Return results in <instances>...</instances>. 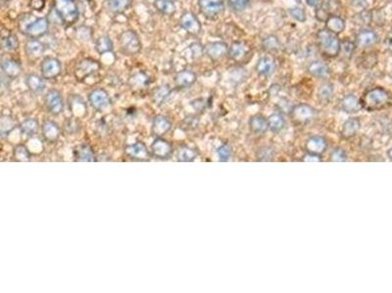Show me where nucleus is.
Wrapping results in <instances>:
<instances>
[{
    "instance_id": "obj_29",
    "label": "nucleus",
    "mask_w": 392,
    "mask_h": 293,
    "mask_svg": "<svg viewBox=\"0 0 392 293\" xmlns=\"http://www.w3.org/2000/svg\"><path fill=\"white\" fill-rule=\"evenodd\" d=\"M308 73L317 78H326L330 74V68L329 66L321 61L312 62L308 66Z\"/></svg>"
},
{
    "instance_id": "obj_36",
    "label": "nucleus",
    "mask_w": 392,
    "mask_h": 293,
    "mask_svg": "<svg viewBox=\"0 0 392 293\" xmlns=\"http://www.w3.org/2000/svg\"><path fill=\"white\" fill-rule=\"evenodd\" d=\"M20 128H21V131H22L23 134H25V135H27L29 137H32L38 131L39 122H38V120L36 118H33V117L27 118L21 123Z\"/></svg>"
},
{
    "instance_id": "obj_31",
    "label": "nucleus",
    "mask_w": 392,
    "mask_h": 293,
    "mask_svg": "<svg viewBox=\"0 0 392 293\" xmlns=\"http://www.w3.org/2000/svg\"><path fill=\"white\" fill-rule=\"evenodd\" d=\"M326 23V29L336 36L343 33L345 30V21L338 15H331Z\"/></svg>"
},
{
    "instance_id": "obj_47",
    "label": "nucleus",
    "mask_w": 392,
    "mask_h": 293,
    "mask_svg": "<svg viewBox=\"0 0 392 293\" xmlns=\"http://www.w3.org/2000/svg\"><path fill=\"white\" fill-rule=\"evenodd\" d=\"M225 1L227 2L228 6L235 11L243 10L249 2V0H225Z\"/></svg>"
},
{
    "instance_id": "obj_24",
    "label": "nucleus",
    "mask_w": 392,
    "mask_h": 293,
    "mask_svg": "<svg viewBox=\"0 0 392 293\" xmlns=\"http://www.w3.org/2000/svg\"><path fill=\"white\" fill-rule=\"evenodd\" d=\"M249 128L254 134H265L269 130L268 118L262 114H255L251 116L249 119Z\"/></svg>"
},
{
    "instance_id": "obj_49",
    "label": "nucleus",
    "mask_w": 392,
    "mask_h": 293,
    "mask_svg": "<svg viewBox=\"0 0 392 293\" xmlns=\"http://www.w3.org/2000/svg\"><path fill=\"white\" fill-rule=\"evenodd\" d=\"M302 161H305V162H320V161H322V156L307 152V154H305L303 156Z\"/></svg>"
},
{
    "instance_id": "obj_33",
    "label": "nucleus",
    "mask_w": 392,
    "mask_h": 293,
    "mask_svg": "<svg viewBox=\"0 0 392 293\" xmlns=\"http://www.w3.org/2000/svg\"><path fill=\"white\" fill-rule=\"evenodd\" d=\"M131 6V0H109L107 3L108 10L115 15L123 14Z\"/></svg>"
},
{
    "instance_id": "obj_4",
    "label": "nucleus",
    "mask_w": 392,
    "mask_h": 293,
    "mask_svg": "<svg viewBox=\"0 0 392 293\" xmlns=\"http://www.w3.org/2000/svg\"><path fill=\"white\" fill-rule=\"evenodd\" d=\"M19 28L21 33L27 36L29 38H36L39 39L40 37L45 36L49 29V22L47 18H35L34 20H24V24H20L23 26Z\"/></svg>"
},
{
    "instance_id": "obj_38",
    "label": "nucleus",
    "mask_w": 392,
    "mask_h": 293,
    "mask_svg": "<svg viewBox=\"0 0 392 293\" xmlns=\"http://www.w3.org/2000/svg\"><path fill=\"white\" fill-rule=\"evenodd\" d=\"M334 85L330 82L322 84L318 90V99L321 103H329L334 97Z\"/></svg>"
},
{
    "instance_id": "obj_21",
    "label": "nucleus",
    "mask_w": 392,
    "mask_h": 293,
    "mask_svg": "<svg viewBox=\"0 0 392 293\" xmlns=\"http://www.w3.org/2000/svg\"><path fill=\"white\" fill-rule=\"evenodd\" d=\"M172 128V122L165 115H157L152 122V134L156 137H162L167 134Z\"/></svg>"
},
{
    "instance_id": "obj_52",
    "label": "nucleus",
    "mask_w": 392,
    "mask_h": 293,
    "mask_svg": "<svg viewBox=\"0 0 392 293\" xmlns=\"http://www.w3.org/2000/svg\"><path fill=\"white\" fill-rule=\"evenodd\" d=\"M305 1H306V3H307L309 6L315 7V8H317V7L320 6V4H321V0H305Z\"/></svg>"
},
{
    "instance_id": "obj_42",
    "label": "nucleus",
    "mask_w": 392,
    "mask_h": 293,
    "mask_svg": "<svg viewBox=\"0 0 392 293\" xmlns=\"http://www.w3.org/2000/svg\"><path fill=\"white\" fill-rule=\"evenodd\" d=\"M355 46H356V44L353 43V42H351V41H349V40H343V41H341L339 55H342L343 57L350 59V58L352 57L353 53H354Z\"/></svg>"
},
{
    "instance_id": "obj_3",
    "label": "nucleus",
    "mask_w": 392,
    "mask_h": 293,
    "mask_svg": "<svg viewBox=\"0 0 392 293\" xmlns=\"http://www.w3.org/2000/svg\"><path fill=\"white\" fill-rule=\"evenodd\" d=\"M53 8L60 21L66 26L74 25L80 17L76 0H53Z\"/></svg>"
},
{
    "instance_id": "obj_10",
    "label": "nucleus",
    "mask_w": 392,
    "mask_h": 293,
    "mask_svg": "<svg viewBox=\"0 0 392 293\" xmlns=\"http://www.w3.org/2000/svg\"><path fill=\"white\" fill-rule=\"evenodd\" d=\"M180 27L191 36H198L201 33L202 27L198 18L191 12H185L179 19Z\"/></svg>"
},
{
    "instance_id": "obj_41",
    "label": "nucleus",
    "mask_w": 392,
    "mask_h": 293,
    "mask_svg": "<svg viewBox=\"0 0 392 293\" xmlns=\"http://www.w3.org/2000/svg\"><path fill=\"white\" fill-rule=\"evenodd\" d=\"M14 156L18 161H29L31 159V153L27 146L24 145H19L15 147Z\"/></svg>"
},
{
    "instance_id": "obj_15",
    "label": "nucleus",
    "mask_w": 392,
    "mask_h": 293,
    "mask_svg": "<svg viewBox=\"0 0 392 293\" xmlns=\"http://www.w3.org/2000/svg\"><path fill=\"white\" fill-rule=\"evenodd\" d=\"M305 148L308 153L322 156V154L325 153L328 148V142L323 136L314 135L308 138L305 144Z\"/></svg>"
},
{
    "instance_id": "obj_7",
    "label": "nucleus",
    "mask_w": 392,
    "mask_h": 293,
    "mask_svg": "<svg viewBox=\"0 0 392 293\" xmlns=\"http://www.w3.org/2000/svg\"><path fill=\"white\" fill-rule=\"evenodd\" d=\"M100 70V64L93 59L82 60L75 69V75L78 80H84L88 76L94 74Z\"/></svg>"
},
{
    "instance_id": "obj_37",
    "label": "nucleus",
    "mask_w": 392,
    "mask_h": 293,
    "mask_svg": "<svg viewBox=\"0 0 392 293\" xmlns=\"http://www.w3.org/2000/svg\"><path fill=\"white\" fill-rule=\"evenodd\" d=\"M113 49H114L113 41L111 40V38L107 36H102V37H98V39L95 42V50L100 55L112 52Z\"/></svg>"
},
{
    "instance_id": "obj_14",
    "label": "nucleus",
    "mask_w": 392,
    "mask_h": 293,
    "mask_svg": "<svg viewBox=\"0 0 392 293\" xmlns=\"http://www.w3.org/2000/svg\"><path fill=\"white\" fill-rule=\"evenodd\" d=\"M152 155L159 159H168L173 153V145L162 137H157L151 145Z\"/></svg>"
},
{
    "instance_id": "obj_30",
    "label": "nucleus",
    "mask_w": 392,
    "mask_h": 293,
    "mask_svg": "<svg viewBox=\"0 0 392 293\" xmlns=\"http://www.w3.org/2000/svg\"><path fill=\"white\" fill-rule=\"evenodd\" d=\"M75 157L77 161L92 162L95 160V154L92 147L88 144H83L75 150Z\"/></svg>"
},
{
    "instance_id": "obj_27",
    "label": "nucleus",
    "mask_w": 392,
    "mask_h": 293,
    "mask_svg": "<svg viewBox=\"0 0 392 293\" xmlns=\"http://www.w3.org/2000/svg\"><path fill=\"white\" fill-rule=\"evenodd\" d=\"M26 85L29 88V90L35 94H42L44 92L46 88L44 78L41 77L36 73H31L27 75Z\"/></svg>"
},
{
    "instance_id": "obj_2",
    "label": "nucleus",
    "mask_w": 392,
    "mask_h": 293,
    "mask_svg": "<svg viewBox=\"0 0 392 293\" xmlns=\"http://www.w3.org/2000/svg\"><path fill=\"white\" fill-rule=\"evenodd\" d=\"M317 44L320 53L326 58L332 59L339 55L341 41L336 35L327 29H323L318 32Z\"/></svg>"
},
{
    "instance_id": "obj_20",
    "label": "nucleus",
    "mask_w": 392,
    "mask_h": 293,
    "mask_svg": "<svg viewBox=\"0 0 392 293\" xmlns=\"http://www.w3.org/2000/svg\"><path fill=\"white\" fill-rule=\"evenodd\" d=\"M197 80V75L193 71L183 70L174 76V84L178 88H187L192 86Z\"/></svg>"
},
{
    "instance_id": "obj_23",
    "label": "nucleus",
    "mask_w": 392,
    "mask_h": 293,
    "mask_svg": "<svg viewBox=\"0 0 392 293\" xmlns=\"http://www.w3.org/2000/svg\"><path fill=\"white\" fill-rule=\"evenodd\" d=\"M1 70L3 74L10 79L18 77L22 73V66L19 62L13 59L4 60L1 64Z\"/></svg>"
},
{
    "instance_id": "obj_26",
    "label": "nucleus",
    "mask_w": 392,
    "mask_h": 293,
    "mask_svg": "<svg viewBox=\"0 0 392 293\" xmlns=\"http://www.w3.org/2000/svg\"><path fill=\"white\" fill-rule=\"evenodd\" d=\"M361 128V122L357 117L348 118L342 125L340 135L344 139H350L354 137Z\"/></svg>"
},
{
    "instance_id": "obj_12",
    "label": "nucleus",
    "mask_w": 392,
    "mask_h": 293,
    "mask_svg": "<svg viewBox=\"0 0 392 293\" xmlns=\"http://www.w3.org/2000/svg\"><path fill=\"white\" fill-rule=\"evenodd\" d=\"M45 108L48 112L53 115L60 114L64 110V100L61 93L56 90L52 89L48 91L45 96Z\"/></svg>"
},
{
    "instance_id": "obj_32",
    "label": "nucleus",
    "mask_w": 392,
    "mask_h": 293,
    "mask_svg": "<svg viewBox=\"0 0 392 293\" xmlns=\"http://www.w3.org/2000/svg\"><path fill=\"white\" fill-rule=\"evenodd\" d=\"M154 7L165 16H173L176 11L175 3L173 0H154Z\"/></svg>"
},
{
    "instance_id": "obj_19",
    "label": "nucleus",
    "mask_w": 392,
    "mask_h": 293,
    "mask_svg": "<svg viewBox=\"0 0 392 293\" xmlns=\"http://www.w3.org/2000/svg\"><path fill=\"white\" fill-rule=\"evenodd\" d=\"M204 51L212 61H219L228 54V46L224 42H210L204 47Z\"/></svg>"
},
{
    "instance_id": "obj_17",
    "label": "nucleus",
    "mask_w": 392,
    "mask_h": 293,
    "mask_svg": "<svg viewBox=\"0 0 392 293\" xmlns=\"http://www.w3.org/2000/svg\"><path fill=\"white\" fill-rule=\"evenodd\" d=\"M378 41H379V37L374 31L362 30L356 37L355 44L359 48H370L376 45Z\"/></svg>"
},
{
    "instance_id": "obj_40",
    "label": "nucleus",
    "mask_w": 392,
    "mask_h": 293,
    "mask_svg": "<svg viewBox=\"0 0 392 293\" xmlns=\"http://www.w3.org/2000/svg\"><path fill=\"white\" fill-rule=\"evenodd\" d=\"M20 42L15 35H9L2 39V48L7 52H13L19 48Z\"/></svg>"
},
{
    "instance_id": "obj_51",
    "label": "nucleus",
    "mask_w": 392,
    "mask_h": 293,
    "mask_svg": "<svg viewBox=\"0 0 392 293\" xmlns=\"http://www.w3.org/2000/svg\"><path fill=\"white\" fill-rule=\"evenodd\" d=\"M385 43H386V47H387V49H388L389 51L392 52V31H391V32L388 34V36H387V37H386V40H385Z\"/></svg>"
},
{
    "instance_id": "obj_28",
    "label": "nucleus",
    "mask_w": 392,
    "mask_h": 293,
    "mask_svg": "<svg viewBox=\"0 0 392 293\" xmlns=\"http://www.w3.org/2000/svg\"><path fill=\"white\" fill-rule=\"evenodd\" d=\"M340 108L343 111L352 114L358 112L362 109V106L360 99L353 94H349L341 100Z\"/></svg>"
},
{
    "instance_id": "obj_43",
    "label": "nucleus",
    "mask_w": 392,
    "mask_h": 293,
    "mask_svg": "<svg viewBox=\"0 0 392 293\" xmlns=\"http://www.w3.org/2000/svg\"><path fill=\"white\" fill-rule=\"evenodd\" d=\"M263 47L267 51H278L280 48V43L278 37L270 36L263 40Z\"/></svg>"
},
{
    "instance_id": "obj_50",
    "label": "nucleus",
    "mask_w": 392,
    "mask_h": 293,
    "mask_svg": "<svg viewBox=\"0 0 392 293\" xmlns=\"http://www.w3.org/2000/svg\"><path fill=\"white\" fill-rule=\"evenodd\" d=\"M44 0H31V7L36 11H42L44 7Z\"/></svg>"
},
{
    "instance_id": "obj_22",
    "label": "nucleus",
    "mask_w": 392,
    "mask_h": 293,
    "mask_svg": "<svg viewBox=\"0 0 392 293\" xmlns=\"http://www.w3.org/2000/svg\"><path fill=\"white\" fill-rule=\"evenodd\" d=\"M42 134L45 141L54 143L60 137V127L53 120H45L42 125Z\"/></svg>"
},
{
    "instance_id": "obj_5",
    "label": "nucleus",
    "mask_w": 392,
    "mask_h": 293,
    "mask_svg": "<svg viewBox=\"0 0 392 293\" xmlns=\"http://www.w3.org/2000/svg\"><path fill=\"white\" fill-rule=\"evenodd\" d=\"M119 47L121 52L127 56L136 55L141 50V41L134 31L128 30L123 32L119 37Z\"/></svg>"
},
{
    "instance_id": "obj_44",
    "label": "nucleus",
    "mask_w": 392,
    "mask_h": 293,
    "mask_svg": "<svg viewBox=\"0 0 392 293\" xmlns=\"http://www.w3.org/2000/svg\"><path fill=\"white\" fill-rule=\"evenodd\" d=\"M331 12L330 9L328 7V4H320V6H318L316 8V18L320 21V22H326L328 20V18L331 16Z\"/></svg>"
},
{
    "instance_id": "obj_25",
    "label": "nucleus",
    "mask_w": 392,
    "mask_h": 293,
    "mask_svg": "<svg viewBox=\"0 0 392 293\" xmlns=\"http://www.w3.org/2000/svg\"><path fill=\"white\" fill-rule=\"evenodd\" d=\"M256 72L261 76H271L276 71V63L271 57H262L256 64Z\"/></svg>"
},
{
    "instance_id": "obj_34",
    "label": "nucleus",
    "mask_w": 392,
    "mask_h": 293,
    "mask_svg": "<svg viewBox=\"0 0 392 293\" xmlns=\"http://www.w3.org/2000/svg\"><path fill=\"white\" fill-rule=\"evenodd\" d=\"M198 155V151L196 148L191 146H183L179 147L177 151V160L181 162H191Z\"/></svg>"
},
{
    "instance_id": "obj_13",
    "label": "nucleus",
    "mask_w": 392,
    "mask_h": 293,
    "mask_svg": "<svg viewBox=\"0 0 392 293\" xmlns=\"http://www.w3.org/2000/svg\"><path fill=\"white\" fill-rule=\"evenodd\" d=\"M199 4L201 12L209 19L217 18L224 12V3L220 0H200Z\"/></svg>"
},
{
    "instance_id": "obj_9",
    "label": "nucleus",
    "mask_w": 392,
    "mask_h": 293,
    "mask_svg": "<svg viewBox=\"0 0 392 293\" xmlns=\"http://www.w3.org/2000/svg\"><path fill=\"white\" fill-rule=\"evenodd\" d=\"M229 58L238 64L246 63L251 56V50L243 42L235 41L228 47Z\"/></svg>"
},
{
    "instance_id": "obj_39",
    "label": "nucleus",
    "mask_w": 392,
    "mask_h": 293,
    "mask_svg": "<svg viewBox=\"0 0 392 293\" xmlns=\"http://www.w3.org/2000/svg\"><path fill=\"white\" fill-rule=\"evenodd\" d=\"M172 93L171 88L169 87L168 85H162L160 87H158L154 93H153V101L156 105L160 106L162 104H164L167 99L170 97Z\"/></svg>"
},
{
    "instance_id": "obj_18",
    "label": "nucleus",
    "mask_w": 392,
    "mask_h": 293,
    "mask_svg": "<svg viewBox=\"0 0 392 293\" xmlns=\"http://www.w3.org/2000/svg\"><path fill=\"white\" fill-rule=\"evenodd\" d=\"M27 57L31 61L39 60L45 52V45L36 38H30L25 45Z\"/></svg>"
},
{
    "instance_id": "obj_35",
    "label": "nucleus",
    "mask_w": 392,
    "mask_h": 293,
    "mask_svg": "<svg viewBox=\"0 0 392 293\" xmlns=\"http://www.w3.org/2000/svg\"><path fill=\"white\" fill-rule=\"evenodd\" d=\"M284 123H285V121H284L283 116L278 112L271 114L268 118L269 130L275 134L280 133V131L283 129Z\"/></svg>"
},
{
    "instance_id": "obj_1",
    "label": "nucleus",
    "mask_w": 392,
    "mask_h": 293,
    "mask_svg": "<svg viewBox=\"0 0 392 293\" xmlns=\"http://www.w3.org/2000/svg\"><path fill=\"white\" fill-rule=\"evenodd\" d=\"M362 109L368 111L381 110L387 108L391 103L389 91L383 87H375L366 91L360 99Z\"/></svg>"
},
{
    "instance_id": "obj_11",
    "label": "nucleus",
    "mask_w": 392,
    "mask_h": 293,
    "mask_svg": "<svg viewBox=\"0 0 392 293\" xmlns=\"http://www.w3.org/2000/svg\"><path fill=\"white\" fill-rule=\"evenodd\" d=\"M88 102L94 110L102 111L109 107L111 101L108 93L104 89L96 88L89 93Z\"/></svg>"
},
{
    "instance_id": "obj_53",
    "label": "nucleus",
    "mask_w": 392,
    "mask_h": 293,
    "mask_svg": "<svg viewBox=\"0 0 392 293\" xmlns=\"http://www.w3.org/2000/svg\"><path fill=\"white\" fill-rule=\"evenodd\" d=\"M388 155H389L390 159L392 161V148H391V149L388 151Z\"/></svg>"
},
{
    "instance_id": "obj_16",
    "label": "nucleus",
    "mask_w": 392,
    "mask_h": 293,
    "mask_svg": "<svg viewBox=\"0 0 392 293\" xmlns=\"http://www.w3.org/2000/svg\"><path fill=\"white\" fill-rule=\"evenodd\" d=\"M125 153L128 155V157L133 160L144 161L149 159V151L142 142H136L126 146Z\"/></svg>"
},
{
    "instance_id": "obj_46",
    "label": "nucleus",
    "mask_w": 392,
    "mask_h": 293,
    "mask_svg": "<svg viewBox=\"0 0 392 293\" xmlns=\"http://www.w3.org/2000/svg\"><path fill=\"white\" fill-rule=\"evenodd\" d=\"M217 153H218L220 161H223V162L228 161L231 156V148L227 144H224L218 148Z\"/></svg>"
},
{
    "instance_id": "obj_48",
    "label": "nucleus",
    "mask_w": 392,
    "mask_h": 293,
    "mask_svg": "<svg viewBox=\"0 0 392 293\" xmlns=\"http://www.w3.org/2000/svg\"><path fill=\"white\" fill-rule=\"evenodd\" d=\"M290 15L295 19V20H297L298 22H305L306 21V14H305V11L303 10V9H301V8H299V7H294V8H292V9H290Z\"/></svg>"
},
{
    "instance_id": "obj_6",
    "label": "nucleus",
    "mask_w": 392,
    "mask_h": 293,
    "mask_svg": "<svg viewBox=\"0 0 392 293\" xmlns=\"http://www.w3.org/2000/svg\"><path fill=\"white\" fill-rule=\"evenodd\" d=\"M290 117L298 125L307 124L316 117V110L308 104H298L292 108Z\"/></svg>"
},
{
    "instance_id": "obj_8",
    "label": "nucleus",
    "mask_w": 392,
    "mask_h": 293,
    "mask_svg": "<svg viewBox=\"0 0 392 293\" xmlns=\"http://www.w3.org/2000/svg\"><path fill=\"white\" fill-rule=\"evenodd\" d=\"M61 72L62 65L56 58L47 57L41 64V73L44 79H55L61 74Z\"/></svg>"
},
{
    "instance_id": "obj_45",
    "label": "nucleus",
    "mask_w": 392,
    "mask_h": 293,
    "mask_svg": "<svg viewBox=\"0 0 392 293\" xmlns=\"http://www.w3.org/2000/svg\"><path fill=\"white\" fill-rule=\"evenodd\" d=\"M348 159L346 151L341 147H336L331 153V160L335 162H344Z\"/></svg>"
}]
</instances>
